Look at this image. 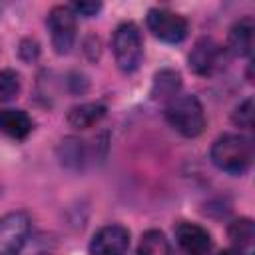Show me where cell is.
<instances>
[{"mask_svg": "<svg viewBox=\"0 0 255 255\" xmlns=\"http://www.w3.org/2000/svg\"><path fill=\"white\" fill-rule=\"evenodd\" d=\"M209 157L217 169L231 175H241L253 163V143L247 135L223 133L211 143Z\"/></svg>", "mask_w": 255, "mask_h": 255, "instance_id": "6da1fadb", "label": "cell"}, {"mask_svg": "<svg viewBox=\"0 0 255 255\" xmlns=\"http://www.w3.org/2000/svg\"><path fill=\"white\" fill-rule=\"evenodd\" d=\"M165 120L183 137H197L205 129L203 106L191 94L175 96L173 100H169L165 106Z\"/></svg>", "mask_w": 255, "mask_h": 255, "instance_id": "7a4b0ae2", "label": "cell"}, {"mask_svg": "<svg viewBox=\"0 0 255 255\" xmlns=\"http://www.w3.org/2000/svg\"><path fill=\"white\" fill-rule=\"evenodd\" d=\"M112 50L118 68L124 74H133L143 58V40L139 28L133 22H122L114 32Z\"/></svg>", "mask_w": 255, "mask_h": 255, "instance_id": "3957f363", "label": "cell"}, {"mask_svg": "<svg viewBox=\"0 0 255 255\" xmlns=\"http://www.w3.org/2000/svg\"><path fill=\"white\" fill-rule=\"evenodd\" d=\"M46 26L50 32L52 48L56 54L64 56L72 50L76 42V14L70 4H58L48 12Z\"/></svg>", "mask_w": 255, "mask_h": 255, "instance_id": "277c9868", "label": "cell"}, {"mask_svg": "<svg viewBox=\"0 0 255 255\" xmlns=\"http://www.w3.org/2000/svg\"><path fill=\"white\" fill-rule=\"evenodd\" d=\"M145 24L157 40L167 42V44L183 42L189 32L187 20L169 8H151L145 16Z\"/></svg>", "mask_w": 255, "mask_h": 255, "instance_id": "5b68a950", "label": "cell"}, {"mask_svg": "<svg viewBox=\"0 0 255 255\" xmlns=\"http://www.w3.org/2000/svg\"><path fill=\"white\" fill-rule=\"evenodd\" d=\"M90 255H126L129 249V231L112 223L100 227L90 241Z\"/></svg>", "mask_w": 255, "mask_h": 255, "instance_id": "8992f818", "label": "cell"}, {"mask_svg": "<svg viewBox=\"0 0 255 255\" xmlns=\"http://www.w3.org/2000/svg\"><path fill=\"white\" fill-rule=\"evenodd\" d=\"M30 233V217L24 211H12L0 217V255H14Z\"/></svg>", "mask_w": 255, "mask_h": 255, "instance_id": "52a82bcc", "label": "cell"}, {"mask_svg": "<svg viewBox=\"0 0 255 255\" xmlns=\"http://www.w3.org/2000/svg\"><path fill=\"white\" fill-rule=\"evenodd\" d=\"M223 48L213 38H199L189 52V70L197 76H211L221 68Z\"/></svg>", "mask_w": 255, "mask_h": 255, "instance_id": "ba28073f", "label": "cell"}, {"mask_svg": "<svg viewBox=\"0 0 255 255\" xmlns=\"http://www.w3.org/2000/svg\"><path fill=\"white\" fill-rule=\"evenodd\" d=\"M177 245L187 255H207L211 249V235L207 229H203L197 223L179 221L173 229Z\"/></svg>", "mask_w": 255, "mask_h": 255, "instance_id": "9c48e42d", "label": "cell"}, {"mask_svg": "<svg viewBox=\"0 0 255 255\" xmlns=\"http://www.w3.org/2000/svg\"><path fill=\"white\" fill-rule=\"evenodd\" d=\"M32 131V118L24 110L6 108L0 110V133H4L10 139L22 141Z\"/></svg>", "mask_w": 255, "mask_h": 255, "instance_id": "30bf717a", "label": "cell"}, {"mask_svg": "<svg viewBox=\"0 0 255 255\" xmlns=\"http://www.w3.org/2000/svg\"><path fill=\"white\" fill-rule=\"evenodd\" d=\"M251 48H253V18L243 16L229 28L227 50L235 56H249Z\"/></svg>", "mask_w": 255, "mask_h": 255, "instance_id": "8fae6325", "label": "cell"}, {"mask_svg": "<svg viewBox=\"0 0 255 255\" xmlns=\"http://www.w3.org/2000/svg\"><path fill=\"white\" fill-rule=\"evenodd\" d=\"M104 116H106V106L102 102H86V104L74 106L68 112L66 122L76 129H88L96 126Z\"/></svg>", "mask_w": 255, "mask_h": 255, "instance_id": "7c38bea8", "label": "cell"}, {"mask_svg": "<svg viewBox=\"0 0 255 255\" xmlns=\"http://www.w3.org/2000/svg\"><path fill=\"white\" fill-rule=\"evenodd\" d=\"M179 88H181V76L175 70H159L153 76V84H151V98L159 100V102H169L175 96H179Z\"/></svg>", "mask_w": 255, "mask_h": 255, "instance_id": "4fadbf2b", "label": "cell"}, {"mask_svg": "<svg viewBox=\"0 0 255 255\" xmlns=\"http://www.w3.org/2000/svg\"><path fill=\"white\" fill-rule=\"evenodd\" d=\"M227 235L233 243V249L241 251L243 255H251V247H253V239H255V227H253L251 219L239 217V219L231 221L227 227Z\"/></svg>", "mask_w": 255, "mask_h": 255, "instance_id": "5bb4252c", "label": "cell"}, {"mask_svg": "<svg viewBox=\"0 0 255 255\" xmlns=\"http://www.w3.org/2000/svg\"><path fill=\"white\" fill-rule=\"evenodd\" d=\"M56 249V239L52 233L46 231H34L28 233L22 245L14 255H52Z\"/></svg>", "mask_w": 255, "mask_h": 255, "instance_id": "9a60e30c", "label": "cell"}, {"mask_svg": "<svg viewBox=\"0 0 255 255\" xmlns=\"http://www.w3.org/2000/svg\"><path fill=\"white\" fill-rule=\"evenodd\" d=\"M137 255H169V241L159 229H147L137 245Z\"/></svg>", "mask_w": 255, "mask_h": 255, "instance_id": "2e32d148", "label": "cell"}, {"mask_svg": "<svg viewBox=\"0 0 255 255\" xmlns=\"http://www.w3.org/2000/svg\"><path fill=\"white\" fill-rule=\"evenodd\" d=\"M20 92V74L6 68L0 72V100L8 102Z\"/></svg>", "mask_w": 255, "mask_h": 255, "instance_id": "e0dca14e", "label": "cell"}, {"mask_svg": "<svg viewBox=\"0 0 255 255\" xmlns=\"http://www.w3.org/2000/svg\"><path fill=\"white\" fill-rule=\"evenodd\" d=\"M231 122L237 128L249 129L253 126V98H245L243 102H239L231 114Z\"/></svg>", "mask_w": 255, "mask_h": 255, "instance_id": "ac0fdd59", "label": "cell"}, {"mask_svg": "<svg viewBox=\"0 0 255 255\" xmlns=\"http://www.w3.org/2000/svg\"><path fill=\"white\" fill-rule=\"evenodd\" d=\"M20 58L24 60V62H32V60H36L38 58V54H40V48H38V42L36 40H32V38H26V40H22V44H20Z\"/></svg>", "mask_w": 255, "mask_h": 255, "instance_id": "d6986e66", "label": "cell"}, {"mask_svg": "<svg viewBox=\"0 0 255 255\" xmlns=\"http://www.w3.org/2000/svg\"><path fill=\"white\" fill-rule=\"evenodd\" d=\"M70 8L74 10L76 16L80 14V16L90 18V16H96L102 10V4L100 2H76V4H70Z\"/></svg>", "mask_w": 255, "mask_h": 255, "instance_id": "ffe728a7", "label": "cell"}, {"mask_svg": "<svg viewBox=\"0 0 255 255\" xmlns=\"http://www.w3.org/2000/svg\"><path fill=\"white\" fill-rule=\"evenodd\" d=\"M217 255H243V253H241V251H237V249H233V247H231V249H223V251H219V253H217Z\"/></svg>", "mask_w": 255, "mask_h": 255, "instance_id": "44dd1931", "label": "cell"}]
</instances>
